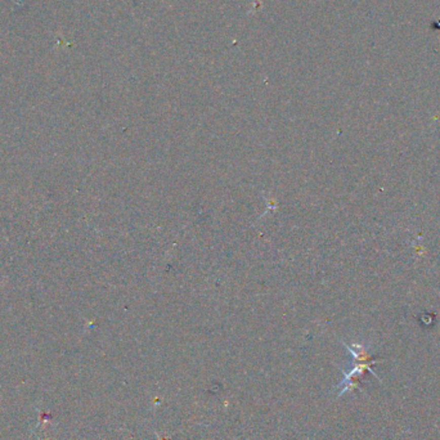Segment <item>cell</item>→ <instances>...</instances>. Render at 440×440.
Here are the masks:
<instances>
[{
	"label": "cell",
	"mask_w": 440,
	"mask_h": 440,
	"mask_svg": "<svg viewBox=\"0 0 440 440\" xmlns=\"http://www.w3.org/2000/svg\"><path fill=\"white\" fill-rule=\"evenodd\" d=\"M343 344L344 346L348 349L349 353L353 355L355 365H354L349 372L343 371L344 380L340 384V386L343 387V390L339 393V396L343 395L344 393H348V391H353L355 390V389H360L359 379L365 374V372H371V374L374 375V376L380 381V377L377 376V375L375 374V371L372 370V365L379 363L380 360L372 358V355L368 353L367 346H364L363 344H353V345H349V344L346 343H343ZM360 390H362V389H360Z\"/></svg>",
	"instance_id": "obj_1"
}]
</instances>
